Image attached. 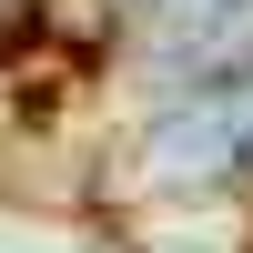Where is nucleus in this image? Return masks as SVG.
Masks as SVG:
<instances>
[]
</instances>
